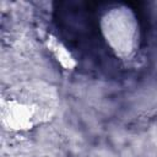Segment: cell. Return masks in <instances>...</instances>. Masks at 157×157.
<instances>
[{"label": "cell", "instance_id": "obj_3", "mask_svg": "<svg viewBox=\"0 0 157 157\" xmlns=\"http://www.w3.org/2000/svg\"><path fill=\"white\" fill-rule=\"evenodd\" d=\"M47 45H48L49 50L53 53V55L56 58V60L60 63L61 66H64L67 70H71L76 66V61L72 58V55L70 54V52L56 38L49 36V38L47 40Z\"/></svg>", "mask_w": 157, "mask_h": 157}, {"label": "cell", "instance_id": "obj_1", "mask_svg": "<svg viewBox=\"0 0 157 157\" xmlns=\"http://www.w3.org/2000/svg\"><path fill=\"white\" fill-rule=\"evenodd\" d=\"M59 96L44 81H26L4 91L0 99V118L4 128L27 131L48 123L56 113Z\"/></svg>", "mask_w": 157, "mask_h": 157}, {"label": "cell", "instance_id": "obj_2", "mask_svg": "<svg viewBox=\"0 0 157 157\" xmlns=\"http://www.w3.org/2000/svg\"><path fill=\"white\" fill-rule=\"evenodd\" d=\"M102 36L115 56L131 59L139 50L140 27L135 12L126 5L107 10L99 22Z\"/></svg>", "mask_w": 157, "mask_h": 157}]
</instances>
